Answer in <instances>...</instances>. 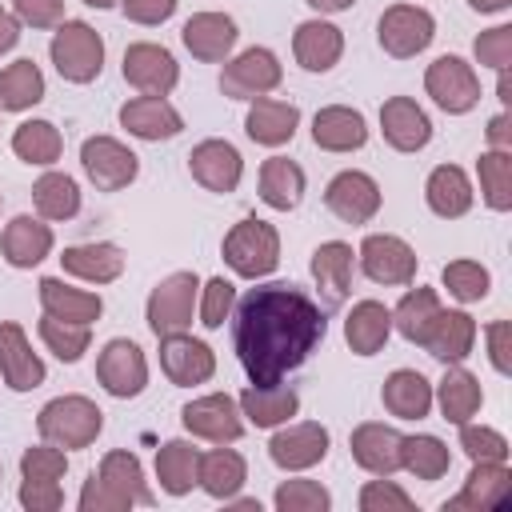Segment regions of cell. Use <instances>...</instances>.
Returning <instances> with one entry per match:
<instances>
[{
	"instance_id": "obj_42",
	"label": "cell",
	"mask_w": 512,
	"mask_h": 512,
	"mask_svg": "<svg viewBox=\"0 0 512 512\" xmlns=\"http://www.w3.org/2000/svg\"><path fill=\"white\" fill-rule=\"evenodd\" d=\"M32 204L44 220H72L80 212V188L64 172H44L32 184Z\"/></svg>"
},
{
	"instance_id": "obj_39",
	"label": "cell",
	"mask_w": 512,
	"mask_h": 512,
	"mask_svg": "<svg viewBox=\"0 0 512 512\" xmlns=\"http://www.w3.org/2000/svg\"><path fill=\"white\" fill-rule=\"evenodd\" d=\"M196 472H200V452L188 440H168V444L156 448V480L168 496L192 492Z\"/></svg>"
},
{
	"instance_id": "obj_64",
	"label": "cell",
	"mask_w": 512,
	"mask_h": 512,
	"mask_svg": "<svg viewBox=\"0 0 512 512\" xmlns=\"http://www.w3.org/2000/svg\"><path fill=\"white\" fill-rule=\"evenodd\" d=\"M84 4H88V8H112L116 0H84Z\"/></svg>"
},
{
	"instance_id": "obj_38",
	"label": "cell",
	"mask_w": 512,
	"mask_h": 512,
	"mask_svg": "<svg viewBox=\"0 0 512 512\" xmlns=\"http://www.w3.org/2000/svg\"><path fill=\"white\" fill-rule=\"evenodd\" d=\"M436 400H440V416L448 424H464L480 412L484 404V392H480V380L464 368H448L444 380L436 384Z\"/></svg>"
},
{
	"instance_id": "obj_56",
	"label": "cell",
	"mask_w": 512,
	"mask_h": 512,
	"mask_svg": "<svg viewBox=\"0 0 512 512\" xmlns=\"http://www.w3.org/2000/svg\"><path fill=\"white\" fill-rule=\"evenodd\" d=\"M124 508H132V500L120 496L112 484H104L96 472L84 480V488H80V512H124Z\"/></svg>"
},
{
	"instance_id": "obj_40",
	"label": "cell",
	"mask_w": 512,
	"mask_h": 512,
	"mask_svg": "<svg viewBox=\"0 0 512 512\" xmlns=\"http://www.w3.org/2000/svg\"><path fill=\"white\" fill-rule=\"evenodd\" d=\"M12 152L24 160V164H56L60 152H64V136L52 120H24L16 132H12Z\"/></svg>"
},
{
	"instance_id": "obj_2",
	"label": "cell",
	"mask_w": 512,
	"mask_h": 512,
	"mask_svg": "<svg viewBox=\"0 0 512 512\" xmlns=\"http://www.w3.org/2000/svg\"><path fill=\"white\" fill-rule=\"evenodd\" d=\"M220 252H224V264L236 276L260 280V276H268L280 264V232L268 220H260V216H244L240 224L228 228Z\"/></svg>"
},
{
	"instance_id": "obj_63",
	"label": "cell",
	"mask_w": 512,
	"mask_h": 512,
	"mask_svg": "<svg viewBox=\"0 0 512 512\" xmlns=\"http://www.w3.org/2000/svg\"><path fill=\"white\" fill-rule=\"evenodd\" d=\"M512 0H468V8H476V12H504Z\"/></svg>"
},
{
	"instance_id": "obj_43",
	"label": "cell",
	"mask_w": 512,
	"mask_h": 512,
	"mask_svg": "<svg viewBox=\"0 0 512 512\" xmlns=\"http://www.w3.org/2000/svg\"><path fill=\"white\" fill-rule=\"evenodd\" d=\"M388 312H392V328H396L404 340L420 344L424 332H428V324H432V316L440 312V296H436V288H412V292H404L400 304L388 308Z\"/></svg>"
},
{
	"instance_id": "obj_37",
	"label": "cell",
	"mask_w": 512,
	"mask_h": 512,
	"mask_svg": "<svg viewBox=\"0 0 512 512\" xmlns=\"http://www.w3.org/2000/svg\"><path fill=\"white\" fill-rule=\"evenodd\" d=\"M424 196H428V208L436 216H444V220H456V216H464L472 208V184H468L464 168H456V164L432 168V176L424 184Z\"/></svg>"
},
{
	"instance_id": "obj_13",
	"label": "cell",
	"mask_w": 512,
	"mask_h": 512,
	"mask_svg": "<svg viewBox=\"0 0 512 512\" xmlns=\"http://www.w3.org/2000/svg\"><path fill=\"white\" fill-rule=\"evenodd\" d=\"M324 204L336 220L344 224H368L376 212H380V184L368 176V172H356V168H344L328 180L324 188Z\"/></svg>"
},
{
	"instance_id": "obj_26",
	"label": "cell",
	"mask_w": 512,
	"mask_h": 512,
	"mask_svg": "<svg viewBox=\"0 0 512 512\" xmlns=\"http://www.w3.org/2000/svg\"><path fill=\"white\" fill-rule=\"evenodd\" d=\"M292 52L304 72H328L344 56V32L328 20H304V24H296Z\"/></svg>"
},
{
	"instance_id": "obj_10",
	"label": "cell",
	"mask_w": 512,
	"mask_h": 512,
	"mask_svg": "<svg viewBox=\"0 0 512 512\" xmlns=\"http://www.w3.org/2000/svg\"><path fill=\"white\" fill-rule=\"evenodd\" d=\"M96 380H100L104 392L116 396V400L140 396L144 384H148V360H144L140 344H132V340H124V336L108 340V344L100 348V356H96Z\"/></svg>"
},
{
	"instance_id": "obj_41",
	"label": "cell",
	"mask_w": 512,
	"mask_h": 512,
	"mask_svg": "<svg viewBox=\"0 0 512 512\" xmlns=\"http://www.w3.org/2000/svg\"><path fill=\"white\" fill-rule=\"evenodd\" d=\"M44 100V72L32 60H12L0 68V108L4 112H24Z\"/></svg>"
},
{
	"instance_id": "obj_15",
	"label": "cell",
	"mask_w": 512,
	"mask_h": 512,
	"mask_svg": "<svg viewBox=\"0 0 512 512\" xmlns=\"http://www.w3.org/2000/svg\"><path fill=\"white\" fill-rule=\"evenodd\" d=\"M160 368L176 388H192L212 380L216 356L204 340H192L188 332H172V336H160Z\"/></svg>"
},
{
	"instance_id": "obj_44",
	"label": "cell",
	"mask_w": 512,
	"mask_h": 512,
	"mask_svg": "<svg viewBox=\"0 0 512 512\" xmlns=\"http://www.w3.org/2000/svg\"><path fill=\"white\" fill-rule=\"evenodd\" d=\"M452 464V452L436 436H404L400 440V468H408L416 480H440Z\"/></svg>"
},
{
	"instance_id": "obj_4",
	"label": "cell",
	"mask_w": 512,
	"mask_h": 512,
	"mask_svg": "<svg viewBox=\"0 0 512 512\" xmlns=\"http://www.w3.org/2000/svg\"><path fill=\"white\" fill-rule=\"evenodd\" d=\"M48 56H52V64H56V72H60L64 80L88 84V80H96L100 68H104V40H100V32H96L92 24H84V20H64V24H56V32H52Z\"/></svg>"
},
{
	"instance_id": "obj_7",
	"label": "cell",
	"mask_w": 512,
	"mask_h": 512,
	"mask_svg": "<svg viewBox=\"0 0 512 512\" xmlns=\"http://www.w3.org/2000/svg\"><path fill=\"white\" fill-rule=\"evenodd\" d=\"M280 80H284V68L272 48H244L236 60L224 64L220 92L232 100H256V96H268L272 88H280Z\"/></svg>"
},
{
	"instance_id": "obj_22",
	"label": "cell",
	"mask_w": 512,
	"mask_h": 512,
	"mask_svg": "<svg viewBox=\"0 0 512 512\" xmlns=\"http://www.w3.org/2000/svg\"><path fill=\"white\" fill-rule=\"evenodd\" d=\"M512 492V472L496 460H472V472L460 488V496H452L444 508L448 512H488L500 508Z\"/></svg>"
},
{
	"instance_id": "obj_60",
	"label": "cell",
	"mask_w": 512,
	"mask_h": 512,
	"mask_svg": "<svg viewBox=\"0 0 512 512\" xmlns=\"http://www.w3.org/2000/svg\"><path fill=\"white\" fill-rule=\"evenodd\" d=\"M484 132H488V144H492V148H500V152H512V132H508V112H500V116H492Z\"/></svg>"
},
{
	"instance_id": "obj_20",
	"label": "cell",
	"mask_w": 512,
	"mask_h": 512,
	"mask_svg": "<svg viewBox=\"0 0 512 512\" xmlns=\"http://www.w3.org/2000/svg\"><path fill=\"white\" fill-rule=\"evenodd\" d=\"M188 172L208 192H236V184L244 176V160L228 140H200L188 152Z\"/></svg>"
},
{
	"instance_id": "obj_61",
	"label": "cell",
	"mask_w": 512,
	"mask_h": 512,
	"mask_svg": "<svg viewBox=\"0 0 512 512\" xmlns=\"http://www.w3.org/2000/svg\"><path fill=\"white\" fill-rule=\"evenodd\" d=\"M16 40H20V20H16V12L0 8V56H4V52H12V48H16Z\"/></svg>"
},
{
	"instance_id": "obj_21",
	"label": "cell",
	"mask_w": 512,
	"mask_h": 512,
	"mask_svg": "<svg viewBox=\"0 0 512 512\" xmlns=\"http://www.w3.org/2000/svg\"><path fill=\"white\" fill-rule=\"evenodd\" d=\"M420 348H428V356L440 360V364H460V360H468L472 348H476V320H472L468 312H460V308H452V312L440 308V312L432 316V324H428Z\"/></svg>"
},
{
	"instance_id": "obj_29",
	"label": "cell",
	"mask_w": 512,
	"mask_h": 512,
	"mask_svg": "<svg viewBox=\"0 0 512 512\" xmlns=\"http://www.w3.org/2000/svg\"><path fill=\"white\" fill-rule=\"evenodd\" d=\"M0 252L12 268H36L52 252V228L36 216H12L0 236Z\"/></svg>"
},
{
	"instance_id": "obj_47",
	"label": "cell",
	"mask_w": 512,
	"mask_h": 512,
	"mask_svg": "<svg viewBox=\"0 0 512 512\" xmlns=\"http://www.w3.org/2000/svg\"><path fill=\"white\" fill-rule=\"evenodd\" d=\"M40 340H44V348H48L56 360H64V364H76V360L88 352V340H92V332H88V324L56 320V316H48V312H44V320H40Z\"/></svg>"
},
{
	"instance_id": "obj_31",
	"label": "cell",
	"mask_w": 512,
	"mask_h": 512,
	"mask_svg": "<svg viewBox=\"0 0 512 512\" xmlns=\"http://www.w3.org/2000/svg\"><path fill=\"white\" fill-rule=\"evenodd\" d=\"M240 416H248L256 428H280L300 412V396L284 384H252L240 392Z\"/></svg>"
},
{
	"instance_id": "obj_34",
	"label": "cell",
	"mask_w": 512,
	"mask_h": 512,
	"mask_svg": "<svg viewBox=\"0 0 512 512\" xmlns=\"http://www.w3.org/2000/svg\"><path fill=\"white\" fill-rule=\"evenodd\" d=\"M36 288H40V304H44V312H48V316H56V320L92 324V320H100V312H104V300H100L96 292L68 288V284H64V280H56V276H44Z\"/></svg>"
},
{
	"instance_id": "obj_54",
	"label": "cell",
	"mask_w": 512,
	"mask_h": 512,
	"mask_svg": "<svg viewBox=\"0 0 512 512\" xmlns=\"http://www.w3.org/2000/svg\"><path fill=\"white\" fill-rule=\"evenodd\" d=\"M472 52H476V60H480V64H488V68L504 72V68H508V60H512V28H508V24H500V28L480 32V36H476V44H472Z\"/></svg>"
},
{
	"instance_id": "obj_48",
	"label": "cell",
	"mask_w": 512,
	"mask_h": 512,
	"mask_svg": "<svg viewBox=\"0 0 512 512\" xmlns=\"http://www.w3.org/2000/svg\"><path fill=\"white\" fill-rule=\"evenodd\" d=\"M440 280H444V288H448L460 304H476V300H484V296H488V284H492L488 268L476 264V260H452V264H444Z\"/></svg>"
},
{
	"instance_id": "obj_3",
	"label": "cell",
	"mask_w": 512,
	"mask_h": 512,
	"mask_svg": "<svg viewBox=\"0 0 512 512\" xmlns=\"http://www.w3.org/2000/svg\"><path fill=\"white\" fill-rule=\"evenodd\" d=\"M104 428V412L88 396H56L40 408L36 432L56 448H88Z\"/></svg>"
},
{
	"instance_id": "obj_25",
	"label": "cell",
	"mask_w": 512,
	"mask_h": 512,
	"mask_svg": "<svg viewBox=\"0 0 512 512\" xmlns=\"http://www.w3.org/2000/svg\"><path fill=\"white\" fill-rule=\"evenodd\" d=\"M312 140L324 152H356L368 144V124L348 104H328L312 116Z\"/></svg>"
},
{
	"instance_id": "obj_59",
	"label": "cell",
	"mask_w": 512,
	"mask_h": 512,
	"mask_svg": "<svg viewBox=\"0 0 512 512\" xmlns=\"http://www.w3.org/2000/svg\"><path fill=\"white\" fill-rule=\"evenodd\" d=\"M508 336H512L508 320H492V324H488V360H492L496 372H512V360H508Z\"/></svg>"
},
{
	"instance_id": "obj_23",
	"label": "cell",
	"mask_w": 512,
	"mask_h": 512,
	"mask_svg": "<svg viewBox=\"0 0 512 512\" xmlns=\"http://www.w3.org/2000/svg\"><path fill=\"white\" fill-rule=\"evenodd\" d=\"M236 36H240V32H236V20L224 16V12H196V16H188L184 28H180L184 48H188L196 60H204V64L228 60V52L236 48Z\"/></svg>"
},
{
	"instance_id": "obj_62",
	"label": "cell",
	"mask_w": 512,
	"mask_h": 512,
	"mask_svg": "<svg viewBox=\"0 0 512 512\" xmlns=\"http://www.w3.org/2000/svg\"><path fill=\"white\" fill-rule=\"evenodd\" d=\"M316 12H344V8H352L356 0H308Z\"/></svg>"
},
{
	"instance_id": "obj_14",
	"label": "cell",
	"mask_w": 512,
	"mask_h": 512,
	"mask_svg": "<svg viewBox=\"0 0 512 512\" xmlns=\"http://www.w3.org/2000/svg\"><path fill=\"white\" fill-rule=\"evenodd\" d=\"M356 256L372 284H412V276H416V252L392 232L364 236Z\"/></svg>"
},
{
	"instance_id": "obj_12",
	"label": "cell",
	"mask_w": 512,
	"mask_h": 512,
	"mask_svg": "<svg viewBox=\"0 0 512 512\" xmlns=\"http://www.w3.org/2000/svg\"><path fill=\"white\" fill-rule=\"evenodd\" d=\"M184 428L200 440H212V444H232L244 436V420H240V404L228 396V392H208V396H196L192 404H184L180 412Z\"/></svg>"
},
{
	"instance_id": "obj_5",
	"label": "cell",
	"mask_w": 512,
	"mask_h": 512,
	"mask_svg": "<svg viewBox=\"0 0 512 512\" xmlns=\"http://www.w3.org/2000/svg\"><path fill=\"white\" fill-rule=\"evenodd\" d=\"M196 300H200V276L196 272H172L164 276L152 296H148V328L160 336H172V332H188L192 324V312H196Z\"/></svg>"
},
{
	"instance_id": "obj_51",
	"label": "cell",
	"mask_w": 512,
	"mask_h": 512,
	"mask_svg": "<svg viewBox=\"0 0 512 512\" xmlns=\"http://www.w3.org/2000/svg\"><path fill=\"white\" fill-rule=\"evenodd\" d=\"M236 308V284L224 280V276H212L204 288H200V324L204 328H220Z\"/></svg>"
},
{
	"instance_id": "obj_24",
	"label": "cell",
	"mask_w": 512,
	"mask_h": 512,
	"mask_svg": "<svg viewBox=\"0 0 512 512\" xmlns=\"http://www.w3.org/2000/svg\"><path fill=\"white\" fill-rule=\"evenodd\" d=\"M400 432L380 424V420H368V424H356L352 436H348V448H352V460L372 472V476H392L400 468Z\"/></svg>"
},
{
	"instance_id": "obj_17",
	"label": "cell",
	"mask_w": 512,
	"mask_h": 512,
	"mask_svg": "<svg viewBox=\"0 0 512 512\" xmlns=\"http://www.w3.org/2000/svg\"><path fill=\"white\" fill-rule=\"evenodd\" d=\"M0 376L12 392H32L48 376L44 360L28 348V336L16 320H0Z\"/></svg>"
},
{
	"instance_id": "obj_6",
	"label": "cell",
	"mask_w": 512,
	"mask_h": 512,
	"mask_svg": "<svg viewBox=\"0 0 512 512\" xmlns=\"http://www.w3.org/2000/svg\"><path fill=\"white\" fill-rule=\"evenodd\" d=\"M376 36H380V48L396 60H408L416 52H424L436 36V20L428 8L420 4H392L384 8L380 24H376Z\"/></svg>"
},
{
	"instance_id": "obj_32",
	"label": "cell",
	"mask_w": 512,
	"mask_h": 512,
	"mask_svg": "<svg viewBox=\"0 0 512 512\" xmlns=\"http://www.w3.org/2000/svg\"><path fill=\"white\" fill-rule=\"evenodd\" d=\"M392 336V312L380 300H360L344 320V340L356 356H376Z\"/></svg>"
},
{
	"instance_id": "obj_11",
	"label": "cell",
	"mask_w": 512,
	"mask_h": 512,
	"mask_svg": "<svg viewBox=\"0 0 512 512\" xmlns=\"http://www.w3.org/2000/svg\"><path fill=\"white\" fill-rule=\"evenodd\" d=\"M124 80L144 92V96H168L180 80V64L176 56L164 48V44H152V40H140V44H128L124 48V64H120Z\"/></svg>"
},
{
	"instance_id": "obj_16",
	"label": "cell",
	"mask_w": 512,
	"mask_h": 512,
	"mask_svg": "<svg viewBox=\"0 0 512 512\" xmlns=\"http://www.w3.org/2000/svg\"><path fill=\"white\" fill-rule=\"evenodd\" d=\"M268 456L276 468L284 472H300V468H312L328 456V428L316 424V420H304V424H288L280 428L272 440H268Z\"/></svg>"
},
{
	"instance_id": "obj_55",
	"label": "cell",
	"mask_w": 512,
	"mask_h": 512,
	"mask_svg": "<svg viewBox=\"0 0 512 512\" xmlns=\"http://www.w3.org/2000/svg\"><path fill=\"white\" fill-rule=\"evenodd\" d=\"M20 504L28 512H56L64 504L60 480H44V476H24L20 480Z\"/></svg>"
},
{
	"instance_id": "obj_50",
	"label": "cell",
	"mask_w": 512,
	"mask_h": 512,
	"mask_svg": "<svg viewBox=\"0 0 512 512\" xmlns=\"http://www.w3.org/2000/svg\"><path fill=\"white\" fill-rule=\"evenodd\" d=\"M460 428V448L468 460H496L504 464L508 460V440L496 432V428H484V424H456Z\"/></svg>"
},
{
	"instance_id": "obj_45",
	"label": "cell",
	"mask_w": 512,
	"mask_h": 512,
	"mask_svg": "<svg viewBox=\"0 0 512 512\" xmlns=\"http://www.w3.org/2000/svg\"><path fill=\"white\" fill-rule=\"evenodd\" d=\"M476 172H480V196H484V204L492 212H508L512 208V152L488 148L476 160Z\"/></svg>"
},
{
	"instance_id": "obj_57",
	"label": "cell",
	"mask_w": 512,
	"mask_h": 512,
	"mask_svg": "<svg viewBox=\"0 0 512 512\" xmlns=\"http://www.w3.org/2000/svg\"><path fill=\"white\" fill-rule=\"evenodd\" d=\"M12 12L20 24L32 28H52L64 20V0H12Z\"/></svg>"
},
{
	"instance_id": "obj_19",
	"label": "cell",
	"mask_w": 512,
	"mask_h": 512,
	"mask_svg": "<svg viewBox=\"0 0 512 512\" xmlns=\"http://www.w3.org/2000/svg\"><path fill=\"white\" fill-rule=\"evenodd\" d=\"M380 132L396 152H420L432 140V120L412 96H388L380 104Z\"/></svg>"
},
{
	"instance_id": "obj_53",
	"label": "cell",
	"mask_w": 512,
	"mask_h": 512,
	"mask_svg": "<svg viewBox=\"0 0 512 512\" xmlns=\"http://www.w3.org/2000/svg\"><path fill=\"white\" fill-rule=\"evenodd\" d=\"M68 472V456H64V448H56V444H36V448H28L24 456H20V476H44V480H60Z\"/></svg>"
},
{
	"instance_id": "obj_52",
	"label": "cell",
	"mask_w": 512,
	"mask_h": 512,
	"mask_svg": "<svg viewBox=\"0 0 512 512\" xmlns=\"http://www.w3.org/2000/svg\"><path fill=\"white\" fill-rule=\"evenodd\" d=\"M360 512H412V496L392 480H368L360 488Z\"/></svg>"
},
{
	"instance_id": "obj_33",
	"label": "cell",
	"mask_w": 512,
	"mask_h": 512,
	"mask_svg": "<svg viewBox=\"0 0 512 512\" xmlns=\"http://www.w3.org/2000/svg\"><path fill=\"white\" fill-rule=\"evenodd\" d=\"M380 400H384V408H388L396 420H424L428 408H432V384H428L416 368H396V372L384 380Z\"/></svg>"
},
{
	"instance_id": "obj_27",
	"label": "cell",
	"mask_w": 512,
	"mask_h": 512,
	"mask_svg": "<svg viewBox=\"0 0 512 512\" xmlns=\"http://www.w3.org/2000/svg\"><path fill=\"white\" fill-rule=\"evenodd\" d=\"M296 124H300V108L288 104V100H268V96H256L248 116H244V132L248 140L264 144V148H280L296 136Z\"/></svg>"
},
{
	"instance_id": "obj_1",
	"label": "cell",
	"mask_w": 512,
	"mask_h": 512,
	"mask_svg": "<svg viewBox=\"0 0 512 512\" xmlns=\"http://www.w3.org/2000/svg\"><path fill=\"white\" fill-rule=\"evenodd\" d=\"M324 308L296 284H260L236 300L232 344L252 384H280L324 340Z\"/></svg>"
},
{
	"instance_id": "obj_18",
	"label": "cell",
	"mask_w": 512,
	"mask_h": 512,
	"mask_svg": "<svg viewBox=\"0 0 512 512\" xmlns=\"http://www.w3.org/2000/svg\"><path fill=\"white\" fill-rule=\"evenodd\" d=\"M352 268H356L352 244H344V240H324L312 252V280L320 288V308L324 312H332V308H340L348 300V292H352Z\"/></svg>"
},
{
	"instance_id": "obj_8",
	"label": "cell",
	"mask_w": 512,
	"mask_h": 512,
	"mask_svg": "<svg viewBox=\"0 0 512 512\" xmlns=\"http://www.w3.org/2000/svg\"><path fill=\"white\" fill-rule=\"evenodd\" d=\"M424 88L436 100V108L464 116L480 104V80L472 72V64H464L460 56H436L424 72Z\"/></svg>"
},
{
	"instance_id": "obj_49",
	"label": "cell",
	"mask_w": 512,
	"mask_h": 512,
	"mask_svg": "<svg viewBox=\"0 0 512 512\" xmlns=\"http://www.w3.org/2000/svg\"><path fill=\"white\" fill-rule=\"evenodd\" d=\"M272 504L280 512H328L332 508V496L320 480H284L272 496Z\"/></svg>"
},
{
	"instance_id": "obj_9",
	"label": "cell",
	"mask_w": 512,
	"mask_h": 512,
	"mask_svg": "<svg viewBox=\"0 0 512 512\" xmlns=\"http://www.w3.org/2000/svg\"><path fill=\"white\" fill-rule=\"evenodd\" d=\"M80 164L88 172V180L100 188V192H120L136 180L140 172V160L128 144H120L116 136H88L80 144Z\"/></svg>"
},
{
	"instance_id": "obj_28",
	"label": "cell",
	"mask_w": 512,
	"mask_h": 512,
	"mask_svg": "<svg viewBox=\"0 0 512 512\" xmlns=\"http://www.w3.org/2000/svg\"><path fill=\"white\" fill-rule=\"evenodd\" d=\"M120 124L140 140H172L180 136L184 120L164 96H136L120 108Z\"/></svg>"
},
{
	"instance_id": "obj_36",
	"label": "cell",
	"mask_w": 512,
	"mask_h": 512,
	"mask_svg": "<svg viewBox=\"0 0 512 512\" xmlns=\"http://www.w3.org/2000/svg\"><path fill=\"white\" fill-rule=\"evenodd\" d=\"M304 196V168L288 156H268L260 164V200L276 212H292Z\"/></svg>"
},
{
	"instance_id": "obj_35",
	"label": "cell",
	"mask_w": 512,
	"mask_h": 512,
	"mask_svg": "<svg viewBox=\"0 0 512 512\" xmlns=\"http://www.w3.org/2000/svg\"><path fill=\"white\" fill-rule=\"evenodd\" d=\"M248 480V464L240 452L232 448H212V452H200V472H196V484L212 496V500H232Z\"/></svg>"
},
{
	"instance_id": "obj_30",
	"label": "cell",
	"mask_w": 512,
	"mask_h": 512,
	"mask_svg": "<svg viewBox=\"0 0 512 512\" xmlns=\"http://www.w3.org/2000/svg\"><path fill=\"white\" fill-rule=\"evenodd\" d=\"M60 268L68 276H80L88 284H112L124 272V252L108 240H92V244H72L60 252Z\"/></svg>"
},
{
	"instance_id": "obj_58",
	"label": "cell",
	"mask_w": 512,
	"mask_h": 512,
	"mask_svg": "<svg viewBox=\"0 0 512 512\" xmlns=\"http://www.w3.org/2000/svg\"><path fill=\"white\" fill-rule=\"evenodd\" d=\"M120 8H124V16L132 20V24H164L172 12H176V0H120Z\"/></svg>"
},
{
	"instance_id": "obj_46",
	"label": "cell",
	"mask_w": 512,
	"mask_h": 512,
	"mask_svg": "<svg viewBox=\"0 0 512 512\" xmlns=\"http://www.w3.org/2000/svg\"><path fill=\"white\" fill-rule=\"evenodd\" d=\"M104 484H112L120 496H128L132 504H152V492L144 484V468L132 452H108L100 460V472H96Z\"/></svg>"
}]
</instances>
